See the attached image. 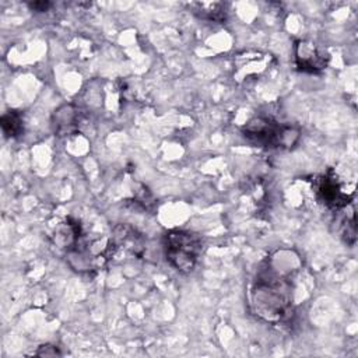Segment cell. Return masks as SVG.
<instances>
[{"label": "cell", "mask_w": 358, "mask_h": 358, "mask_svg": "<svg viewBox=\"0 0 358 358\" xmlns=\"http://www.w3.org/2000/svg\"><path fill=\"white\" fill-rule=\"evenodd\" d=\"M250 303L255 315L260 319L270 323L284 322L292 315L289 278L271 268L270 263H267L256 274L250 291Z\"/></svg>", "instance_id": "6da1fadb"}, {"label": "cell", "mask_w": 358, "mask_h": 358, "mask_svg": "<svg viewBox=\"0 0 358 358\" xmlns=\"http://www.w3.org/2000/svg\"><path fill=\"white\" fill-rule=\"evenodd\" d=\"M243 137L252 144L263 148H292L301 136L298 127L280 123L270 117L256 116L241 129Z\"/></svg>", "instance_id": "7a4b0ae2"}, {"label": "cell", "mask_w": 358, "mask_h": 358, "mask_svg": "<svg viewBox=\"0 0 358 358\" xmlns=\"http://www.w3.org/2000/svg\"><path fill=\"white\" fill-rule=\"evenodd\" d=\"M164 252L168 263L179 273H190L203 249L201 238L190 231L171 229L162 238Z\"/></svg>", "instance_id": "3957f363"}, {"label": "cell", "mask_w": 358, "mask_h": 358, "mask_svg": "<svg viewBox=\"0 0 358 358\" xmlns=\"http://www.w3.org/2000/svg\"><path fill=\"white\" fill-rule=\"evenodd\" d=\"M313 190L316 201L334 211L351 204L354 197V192H347L345 185L338 179L333 169H329L315 180Z\"/></svg>", "instance_id": "277c9868"}, {"label": "cell", "mask_w": 358, "mask_h": 358, "mask_svg": "<svg viewBox=\"0 0 358 358\" xmlns=\"http://www.w3.org/2000/svg\"><path fill=\"white\" fill-rule=\"evenodd\" d=\"M295 64L302 73H319L329 64V53L312 41H296L294 46Z\"/></svg>", "instance_id": "5b68a950"}, {"label": "cell", "mask_w": 358, "mask_h": 358, "mask_svg": "<svg viewBox=\"0 0 358 358\" xmlns=\"http://www.w3.org/2000/svg\"><path fill=\"white\" fill-rule=\"evenodd\" d=\"M187 7L200 20L224 22L227 20V4L221 1H190Z\"/></svg>", "instance_id": "8992f818"}, {"label": "cell", "mask_w": 358, "mask_h": 358, "mask_svg": "<svg viewBox=\"0 0 358 358\" xmlns=\"http://www.w3.org/2000/svg\"><path fill=\"white\" fill-rule=\"evenodd\" d=\"M77 110L71 105H63L53 115L55 133L57 136H67L77 129Z\"/></svg>", "instance_id": "52a82bcc"}, {"label": "cell", "mask_w": 358, "mask_h": 358, "mask_svg": "<svg viewBox=\"0 0 358 358\" xmlns=\"http://www.w3.org/2000/svg\"><path fill=\"white\" fill-rule=\"evenodd\" d=\"M1 130L6 137L8 138H15L24 133V120L22 116L18 110L10 109L3 113L0 119Z\"/></svg>", "instance_id": "ba28073f"}, {"label": "cell", "mask_w": 358, "mask_h": 358, "mask_svg": "<svg viewBox=\"0 0 358 358\" xmlns=\"http://www.w3.org/2000/svg\"><path fill=\"white\" fill-rule=\"evenodd\" d=\"M340 236L343 238V241L348 246H352L355 243V239H357V224H355L354 208H351V211L341 218V221H340Z\"/></svg>", "instance_id": "9c48e42d"}, {"label": "cell", "mask_w": 358, "mask_h": 358, "mask_svg": "<svg viewBox=\"0 0 358 358\" xmlns=\"http://www.w3.org/2000/svg\"><path fill=\"white\" fill-rule=\"evenodd\" d=\"M34 355H39V357H56V355H62V352L59 351V348L56 345L52 344H43L41 345Z\"/></svg>", "instance_id": "30bf717a"}, {"label": "cell", "mask_w": 358, "mask_h": 358, "mask_svg": "<svg viewBox=\"0 0 358 358\" xmlns=\"http://www.w3.org/2000/svg\"><path fill=\"white\" fill-rule=\"evenodd\" d=\"M52 3L49 1H32V3H28V7L32 10V11H36V13H45L50 8Z\"/></svg>", "instance_id": "8fae6325"}]
</instances>
